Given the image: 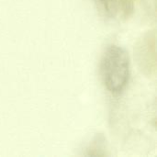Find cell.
Returning <instances> with one entry per match:
<instances>
[{
	"instance_id": "obj_1",
	"label": "cell",
	"mask_w": 157,
	"mask_h": 157,
	"mask_svg": "<svg viewBox=\"0 0 157 157\" xmlns=\"http://www.w3.org/2000/svg\"><path fill=\"white\" fill-rule=\"evenodd\" d=\"M130 56L128 52L118 45H109L105 50L100 75L106 88L113 95L121 94L130 78Z\"/></svg>"
},
{
	"instance_id": "obj_2",
	"label": "cell",
	"mask_w": 157,
	"mask_h": 157,
	"mask_svg": "<svg viewBox=\"0 0 157 157\" xmlns=\"http://www.w3.org/2000/svg\"><path fill=\"white\" fill-rule=\"evenodd\" d=\"M134 57L140 70L147 76L155 74V33L148 31L136 43L134 47Z\"/></svg>"
},
{
	"instance_id": "obj_3",
	"label": "cell",
	"mask_w": 157,
	"mask_h": 157,
	"mask_svg": "<svg viewBox=\"0 0 157 157\" xmlns=\"http://www.w3.org/2000/svg\"><path fill=\"white\" fill-rule=\"evenodd\" d=\"M106 138L103 134H97L85 154L87 156H104L106 155Z\"/></svg>"
},
{
	"instance_id": "obj_4",
	"label": "cell",
	"mask_w": 157,
	"mask_h": 157,
	"mask_svg": "<svg viewBox=\"0 0 157 157\" xmlns=\"http://www.w3.org/2000/svg\"><path fill=\"white\" fill-rule=\"evenodd\" d=\"M99 2L109 17H116L119 9L118 0H99Z\"/></svg>"
},
{
	"instance_id": "obj_5",
	"label": "cell",
	"mask_w": 157,
	"mask_h": 157,
	"mask_svg": "<svg viewBox=\"0 0 157 157\" xmlns=\"http://www.w3.org/2000/svg\"><path fill=\"white\" fill-rule=\"evenodd\" d=\"M118 2L121 5L123 16L126 18L130 17L132 15L133 11H134V2H133V0H118Z\"/></svg>"
}]
</instances>
